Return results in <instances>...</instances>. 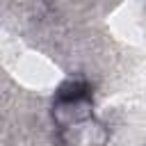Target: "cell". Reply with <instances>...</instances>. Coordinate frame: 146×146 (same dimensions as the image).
I'll use <instances>...</instances> for the list:
<instances>
[{"mask_svg": "<svg viewBox=\"0 0 146 146\" xmlns=\"http://www.w3.org/2000/svg\"><path fill=\"white\" fill-rule=\"evenodd\" d=\"M57 137L64 146H105L110 141V128L98 116H87L71 125L57 128Z\"/></svg>", "mask_w": 146, "mask_h": 146, "instance_id": "7a4b0ae2", "label": "cell"}, {"mask_svg": "<svg viewBox=\"0 0 146 146\" xmlns=\"http://www.w3.org/2000/svg\"><path fill=\"white\" fill-rule=\"evenodd\" d=\"M52 121L57 128L71 125L87 116H94V94L84 80H66L59 84L52 98Z\"/></svg>", "mask_w": 146, "mask_h": 146, "instance_id": "6da1fadb", "label": "cell"}]
</instances>
